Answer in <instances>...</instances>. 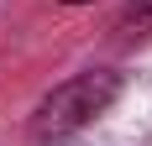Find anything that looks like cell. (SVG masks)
I'll use <instances>...</instances> for the list:
<instances>
[{
	"instance_id": "3",
	"label": "cell",
	"mask_w": 152,
	"mask_h": 146,
	"mask_svg": "<svg viewBox=\"0 0 152 146\" xmlns=\"http://www.w3.org/2000/svg\"><path fill=\"white\" fill-rule=\"evenodd\" d=\"M58 5H89V0H58Z\"/></svg>"
},
{
	"instance_id": "2",
	"label": "cell",
	"mask_w": 152,
	"mask_h": 146,
	"mask_svg": "<svg viewBox=\"0 0 152 146\" xmlns=\"http://www.w3.org/2000/svg\"><path fill=\"white\" fill-rule=\"evenodd\" d=\"M126 26H131V31H147V26H152V0H131V11H126Z\"/></svg>"
},
{
	"instance_id": "1",
	"label": "cell",
	"mask_w": 152,
	"mask_h": 146,
	"mask_svg": "<svg viewBox=\"0 0 152 146\" xmlns=\"http://www.w3.org/2000/svg\"><path fill=\"white\" fill-rule=\"evenodd\" d=\"M115 94H121V73H110V68H89V73L63 78V84L31 110V141L47 146V141H68V136H79L94 115L110 110Z\"/></svg>"
}]
</instances>
